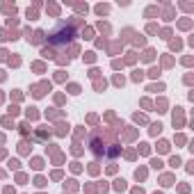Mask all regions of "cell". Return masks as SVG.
I'll use <instances>...</instances> for the list:
<instances>
[{"label":"cell","instance_id":"d4e9b609","mask_svg":"<svg viewBox=\"0 0 194 194\" xmlns=\"http://www.w3.org/2000/svg\"><path fill=\"white\" fill-rule=\"evenodd\" d=\"M169 162H171V167H178V164H180V158H178V155H174Z\"/></svg>","mask_w":194,"mask_h":194},{"label":"cell","instance_id":"74e56055","mask_svg":"<svg viewBox=\"0 0 194 194\" xmlns=\"http://www.w3.org/2000/svg\"><path fill=\"white\" fill-rule=\"evenodd\" d=\"M7 39H9V34H7L5 30H2V32H0V41H7Z\"/></svg>","mask_w":194,"mask_h":194},{"label":"cell","instance_id":"2e32d148","mask_svg":"<svg viewBox=\"0 0 194 194\" xmlns=\"http://www.w3.org/2000/svg\"><path fill=\"white\" fill-rule=\"evenodd\" d=\"M142 78H144V71H135V73H132V80H135V82H139Z\"/></svg>","mask_w":194,"mask_h":194},{"label":"cell","instance_id":"30bf717a","mask_svg":"<svg viewBox=\"0 0 194 194\" xmlns=\"http://www.w3.org/2000/svg\"><path fill=\"white\" fill-rule=\"evenodd\" d=\"M135 178H137V180H144V178H146V169H137V171H135Z\"/></svg>","mask_w":194,"mask_h":194},{"label":"cell","instance_id":"d590c367","mask_svg":"<svg viewBox=\"0 0 194 194\" xmlns=\"http://www.w3.org/2000/svg\"><path fill=\"white\" fill-rule=\"evenodd\" d=\"M135 121H139V123H144V121H146V117H142V114H135Z\"/></svg>","mask_w":194,"mask_h":194},{"label":"cell","instance_id":"8fae6325","mask_svg":"<svg viewBox=\"0 0 194 194\" xmlns=\"http://www.w3.org/2000/svg\"><path fill=\"white\" fill-rule=\"evenodd\" d=\"M114 190H126V180H123V178L114 180Z\"/></svg>","mask_w":194,"mask_h":194},{"label":"cell","instance_id":"7402d4cb","mask_svg":"<svg viewBox=\"0 0 194 194\" xmlns=\"http://www.w3.org/2000/svg\"><path fill=\"white\" fill-rule=\"evenodd\" d=\"M69 92H71V94H80V87H78V85H69Z\"/></svg>","mask_w":194,"mask_h":194},{"label":"cell","instance_id":"9a60e30c","mask_svg":"<svg viewBox=\"0 0 194 194\" xmlns=\"http://www.w3.org/2000/svg\"><path fill=\"white\" fill-rule=\"evenodd\" d=\"M153 55H155V53H153V50L149 48V50L144 53V60H146V62H153Z\"/></svg>","mask_w":194,"mask_h":194},{"label":"cell","instance_id":"5b68a950","mask_svg":"<svg viewBox=\"0 0 194 194\" xmlns=\"http://www.w3.org/2000/svg\"><path fill=\"white\" fill-rule=\"evenodd\" d=\"M41 55H43L46 60H53V57H55V50L48 46V48H41Z\"/></svg>","mask_w":194,"mask_h":194},{"label":"cell","instance_id":"bcb514c9","mask_svg":"<svg viewBox=\"0 0 194 194\" xmlns=\"http://www.w3.org/2000/svg\"><path fill=\"white\" fill-rule=\"evenodd\" d=\"M155 194H162V192H155Z\"/></svg>","mask_w":194,"mask_h":194},{"label":"cell","instance_id":"f6af8a7d","mask_svg":"<svg viewBox=\"0 0 194 194\" xmlns=\"http://www.w3.org/2000/svg\"><path fill=\"white\" fill-rule=\"evenodd\" d=\"M0 100H2V94H0Z\"/></svg>","mask_w":194,"mask_h":194},{"label":"cell","instance_id":"d6a6232c","mask_svg":"<svg viewBox=\"0 0 194 194\" xmlns=\"http://www.w3.org/2000/svg\"><path fill=\"white\" fill-rule=\"evenodd\" d=\"M178 48H180V41H178V39H176V41H171V50H178Z\"/></svg>","mask_w":194,"mask_h":194},{"label":"cell","instance_id":"d6986e66","mask_svg":"<svg viewBox=\"0 0 194 194\" xmlns=\"http://www.w3.org/2000/svg\"><path fill=\"white\" fill-rule=\"evenodd\" d=\"M37 117H39V114H37V107H30V110H28V119H37Z\"/></svg>","mask_w":194,"mask_h":194},{"label":"cell","instance_id":"8992f818","mask_svg":"<svg viewBox=\"0 0 194 194\" xmlns=\"http://www.w3.org/2000/svg\"><path fill=\"white\" fill-rule=\"evenodd\" d=\"M30 41H32V43H41V41H43V30H37Z\"/></svg>","mask_w":194,"mask_h":194},{"label":"cell","instance_id":"1f68e13d","mask_svg":"<svg viewBox=\"0 0 194 194\" xmlns=\"http://www.w3.org/2000/svg\"><path fill=\"white\" fill-rule=\"evenodd\" d=\"M75 9H78V12H82V14H87V5H75Z\"/></svg>","mask_w":194,"mask_h":194},{"label":"cell","instance_id":"603a6c76","mask_svg":"<svg viewBox=\"0 0 194 194\" xmlns=\"http://www.w3.org/2000/svg\"><path fill=\"white\" fill-rule=\"evenodd\" d=\"M151 167L153 169H162V160H151Z\"/></svg>","mask_w":194,"mask_h":194},{"label":"cell","instance_id":"ba28073f","mask_svg":"<svg viewBox=\"0 0 194 194\" xmlns=\"http://www.w3.org/2000/svg\"><path fill=\"white\" fill-rule=\"evenodd\" d=\"M162 185H164V187L174 185V176H169V174H167V176H162Z\"/></svg>","mask_w":194,"mask_h":194},{"label":"cell","instance_id":"7bdbcfd3","mask_svg":"<svg viewBox=\"0 0 194 194\" xmlns=\"http://www.w3.org/2000/svg\"><path fill=\"white\" fill-rule=\"evenodd\" d=\"M132 194H144V192H142V190H135V192H132Z\"/></svg>","mask_w":194,"mask_h":194},{"label":"cell","instance_id":"6da1fadb","mask_svg":"<svg viewBox=\"0 0 194 194\" xmlns=\"http://www.w3.org/2000/svg\"><path fill=\"white\" fill-rule=\"evenodd\" d=\"M78 23H80V21H78L75 16H73V18H69V23H64V21H62V23H60V25H57L53 32L48 34V41H50L53 46H57V43H66L71 37H75V32H73V25H78Z\"/></svg>","mask_w":194,"mask_h":194},{"label":"cell","instance_id":"44dd1931","mask_svg":"<svg viewBox=\"0 0 194 194\" xmlns=\"http://www.w3.org/2000/svg\"><path fill=\"white\" fill-rule=\"evenodd\" d=\"M149 75H151V78H158V75H160V69H155V66H153V69L149 71Z\"/></svg>","mask_w":194,"mask_h":194},{"label":"cell","instance_id":"f35d334b","mask_svg":"<svg viewBox=\"0 0 194 194\" xmlns=\"http://www.w3.org/2000/svg\"><path fill=\"white\" fill-rule=\"evenodd\" d=\"M135 137V130H126V139H132Z\"/></svg>","mask_w":194,"mask_h":194},{"label":"cell","instance_id":"4dcf8cb0","mask_svg":"<svg viewBox=\"0 0 194 194\" xmlns=\"http://www.w3.org/2000/svg\"><path fill=\"white\" fill-rule=\"evenodd\" d=\"M2 12H7V14H9V12H12V14H14V12H16V9H14V5H12V7H9V5H5V7H2Z\"/></svg>","mask_w":194,"mask_h":194},{"label":"cell","instance_id":"b9f144b4","mask_svg":"<svg viewBox=\"0 0 194 194\" xmlns=\"http://www.w3.org/2000/svg\"><path fill=\"white\" fill-rule=\"evenodd\" d=\"M0 158H5V149H0Z\"/></svg>","mask_w":194,"mask_h":194},{"label":"cell","instance_id":"ac0fdd59","mask_svg":"<svg viewBox=\"0 0 194 194\" xmlns=\"http://www.w3.org/2000/svg\"><path fill=\"white\" fill-rule=\"evenodd\" d=\"M96 14H100V16L107 14V5H98V7H96Z\"/></svg>","mask_w":194,"mask_h":194},{"label":"cell","instance_id":"9c48e42d","mask_svg":"<svg viewBox=\"0 0 194 194\" xmlns=\"http://www.w3.org/2000/svg\"><path fill=\"white\" fill-rule=\"evenodd\" d=\"M158 151H160V153H167V151H169V142H164V139H162L160 144H158Z\"/></svg>","mask_w":194,"mask_h":194},{"label":"cell","instance_id":"52a82bcc","mask_svg":"<svg viewBox=\"0 0 194 194\" xmlns=\"http://www.w3.org/2000/svg\"><path fill=\"white\" fill-rule=\"evenodd\" d=\"M30 149H32V146H30V144H28L25 139H23V142L18 144V151H21V153H30Z\"/></svg>","mask_w":194,"mask_h":194},{"label":"cell","instance_id":"83f0119b","mask_svg":"<svg viewBox=\"0 0 194 194\" xmlns=\"http://www.w3.org/2000/svg\"><path fill=\"white\" fill-rule=\"evenodd\" d=\"M139 153L146 155V153H149V144H139Z\"/></svg>","mask_w":194,"mask_h":194},{"label":"cell","instance_id":"836d02e7","mask_svg":"<svg viewBox=\"0 0 194 194\" xmlns=\"http://www.w3.org/2000/svg\"><path fill=\"white\" fill-rule=\"evenodd\" d=\"M28 18H37V9H28Z\"/></svg>","mask_w":194,"mask_h":194},{"label":"cell","instance_id":"cb8c5ba5","mask_svg":"<svg viewBox=\"0 0 194 194\" xmlns=\"http://www.w3.org/2000/svg\"><path fill=\"white\" fill-rule=\"evenodd\" d=\"M21 132L28 135V132H30V123H21Z\"/></svg>","mask_w":194,"mask_h":194},{"label":"cell","instance_id":"484cf974","mask_svg":"<svg viewBox=\"0 0 194 194\" xmlns=\"http://www.w3.org/2000/svg\"><path fill=\"white\" fill-rule=\"evenodd\" d=\"M94 57H96L94 53H85V62H94Z\"/></svg>","mask_w":194,"mask_h":194},{"label":"cell","instance_id":"7a4b0ae2","mask_svg":"<svg viewBox=\"0 0 194 194\" xmlns=\"http://www.w3.org/2000/svg\"><path fill=\"white\" fill-rule=\"evenodd\" d=\"M119 153H121V146L119 144H110V149H105V155L107 158H117Z\"/></svg>","mask_w":194,"mask_h":194},{"label":"cell","instance_id":"4316f807","mask_svg":"<svg viewBox=\"0 0 194 194\" xmlns=\"http://www.w3.org/2000/svg\"><path fill=\"white\" fill-rule=\"evenodd\" d=\"M114 85H117V87H123V78L117 75V78H114Z\"/></svg>","mask_w":194,"mask_h":194},{"label":"cell","instance_id":"ee69618b","mask_svg":"<svg viewBox=\"0 0 194 194\" xmlns=\"http://www.w3.org/2000/svg\"><path fill=\"white\" fill-rule=\"evenodd\" d=\"M2 142H5V137H2V135H0V144H2Z\"/></svg>","mask_w":194,"mask_h":194},{"label":"cell","instance_id":"e0dca14e","mask_svg":"<svg viewBox=\"0 0 194 194\" xmlns=\"http://www.w3.org/2000/svg\"><path fill=\"white\" fill-rule=\"evenodd\" d=\"M2 126H5V128H14V121H12L9 117H5V119H2Z\"/></svg>","mask_w":194,"mask_h":194},{"label":"cell","instance_id":"ffe728a7","mask_svg":"<svg viewBox=\"0 0 194 194\" xmlns=\"http://www.w3.org/2000/svg\"><path fill=\"white\" fill-rule=\"evenodd\" d=\"M9 169H21V162L18 160H9Z\"/></svg>","mask_w":194,"mask_h":194},{"label":"cell","instance_id":"5bb4252c","mask_svg":"<svg viewBox=\"0 0 194 194\" xmlns=\"http://www.w3.org/2000/svg\"><path fill=\"white\" fill-rule=\"evenodd\" d=\"M160 130H162L160 123H153V126H151V135H160Z\"/></svg>","mask_w":194,"mask_h":194},{"label":"cell","instance_id":"ab89813d","mask_svg":"<svg viewBox=\"0 0 194 194\" xmlns=\"http://www.w3.org/2000/svg\"><path fill=\"white\" fill-rule=\"evenodd\" d=\"M0 60H7V50H0Z\"/></svg>","mask_w":194,"mask_h":194},{"label":"cell","instance_id":"e575fe53","mask_svg":"<svg viewBox=\"0 0 194 194\" xmlns=\"http://www.w3.org/2000/svg\"><path fill=\"white\" fill-rule=\"evenodd\" d=\"M126 62H128V64H132V62H135V53H128V57H126Z\"/></svg>","mask_w":194,"mask_h":194},{"label":"cell","instance_id":"60d3db41","mask_svg":"<svg viewBox=\"0 0 194 194\" xmlns=\"http://www.w3.org/2000/svg\"><path fill=\"white\" fill-rule=\"evenodd\" d=\"M5 194H14V190H12V187H7V190H5Z\"/></svg>","mask_w":194,"mask_h":194},{"label":"cell","instance_id":"4fadbf2b","mask_svg":"<svg viewBox=\"0 0 194 194\" xmlns=\"http://www.w3.org/2000/svg\"><path fill=\"white\" fill-rule=\"evenodd\" d=\"M41 167H43V160H41V158H34L32 160V169H41Z\"/></svg>","mask_w":194,"mask_h":194},{"label":"cell","instance_id":"7c38bea8","mask_svg":"<svg viewBox=\"0 0 194 194\" xmlns=\"http://www.w3.org/2000/svg\"><path fill=\"white\" fill-rule=\"evenodd\" d=\"M105 85H107L105 80H96V82H94V89H96V92H100V89H105Z\"/></svg>","mask_w":194,"mask_h":194},{"label":"cell","instance_id":"277c9868","mask_svg":"<svg viewBox=\"0 0 194 194\" xmlns=\"http://www.w3.org/2000/svg\"><path fill=\"white\" fill-rule=\"evenodd\" d=\"M183 123V112H180V107H176V112H174V126H180Z\"/></svg>","mask_w":194,"mask_h":194},{"label":"cell","instance_id":"8d00e7d4","mask_svg":"<svg viewBox=\"0 0 194 194\" xmlns=\"http://www.w3.org/2000/svg\"><path fill=\"white\" fill-rule=\"evenodd\" d=\"M34 183H37V185H39V187H43V185H46V180H43V178H41V176H39V178H37V180H34Z\"/></svg>","mask_w":194,"mask_h":194},{"label":"cell","instance_id":"f546056e","mask_svg":"<svg viewBox=\"0 0 194 194\" xmlns=\"http://www.w3.org/2000/svg\"><path fill=\"white\" fill-rule=\"evenodd\" d=\"M82 37H85V39H92V30H89V28H85V30H82Z\"/></svg>","mask_w":194,"mask_h":194},{"label":"cell","instance_id":"3957f363","mask_svg":"<svg viewBox=\"0 0 194 194\" xmlns=\"http://www.w3.org/2000/svg\"><path fill=\"white\" fill-rule=\"evenodd\" d=\"M46 89H50V85H46V82H43V85H37V87H32V94L39 98V96L46 94Z\"/></svg>","mask_w":194,"mask_h":194},{"label":"cell","instance_id":"f1b7e54d","mask_svg":"<svg viewBox=\"0 0 194 194\" xmlns=\"http://www.w3.org/2000/svg\"><path fill=\"white\" fill-rule=\"evenodd\" d=\"M162 89H164V85H153L149 92H162Z\"/></svg>","mask_w":194,"mask_h":194}]
</instances>
